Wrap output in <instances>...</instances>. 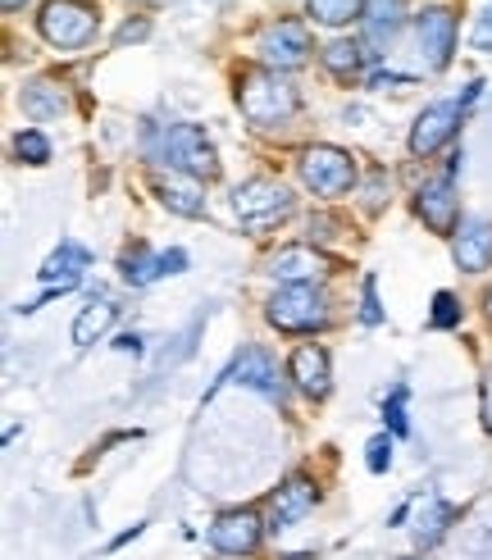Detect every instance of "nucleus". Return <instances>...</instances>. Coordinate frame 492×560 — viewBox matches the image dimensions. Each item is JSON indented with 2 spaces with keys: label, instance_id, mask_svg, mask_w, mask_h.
I'll return each mask as SVG.
<instances>
[{
  "label": "nucleus",
  "instance_id": "1",
  "mask_svg": "<svg viewBox=\"0 0 492 560\" xmlns=\"http://www.w3.org/2000/svg\"><path fill=\"white\" fill-rule=\"evenodd\" d=\"M147 155L169 164L178 174H191V178H214L219 174V155L210 147V137L197 128V124H164L147 137Z\"/></svg>",
  "mask_w": 492,
  "mask_h": 560
},
{
  "label": "nucleus",
  "instance_id": "2",
  "mask_svg": "<svg viewBox=\"0 0 492 560\" xmlns=\"http://www.w3.org/2000/svg\"><path fill=\"white\" fill-rule=\"evenodd\" d=\"M237 105H242V115L251 124L273 128V124H288L301 101H296L292 82H283L273 69H246L237 78Z\"/></svg>",
  "mask_w": 492,
  "mask_h": 560
},
{
  "label": "nucleus",
  "instance_id": "3",
  "mask_svg": "<svg viewBox=\"0 0 492 560\" xmlns=\"http://www.w3.org/2000/svg\"><path fill=\"white\" fill-rule=\"evenodd\" d=\"M96 23H101V14H96V5H87V0H46L42 14H37L42 37L60 50L87 46L96 37Z\"/></svg>",
  "mask_w": 492,
  "mask_h": 560
},
{
  "label": "nucleus",
  "instance_id": "4",
  "mask_svg": "<svg viewBox=\"0 0 492 560\" xmlns=\"http://www.w3.org/2000/svg\"><path fill=\"white\" fill-rule=\"evenodd\" d=\"M233 214L242 219L246 233H265L279 219L292 214V191L283 183H273V178H251V183H242L233 191Z\"/></svg>",
  "mask_w": 492,
  "mask_h": 560
},
{
  "label": "nucleus",
  "instance_id": "5",
  "mask_svg": "<svg viewBox=\"0 0 492 560\" xmlns=\"http://www.w3.org/2000/svg\"><path fill=\"white\" fill-rule=\"evenodd\" d=\"M265 315H269V324L279 332H315V328L328 324V311H324L319 292H311L306 283H301V288H279L269 296Z\"/></svg>",
  "mask_w": 492,
  "mask_h": 560
},
{
  "label": "nucleus",
  "instance_id": "6",
  "mask_svg": "<svg viewBox=\"0 0 492 560\" xmlns=\"http://www.w3.org/2000/svg\"><path fill=\"white\" fill-rule=\"evenodd\" d=\"M301 183L315 196H342L355 183V160L338 147H311L301 155Z\"/></svg>",
  "mask_w": 492,
  "mask_h": 560
},
{
  "label": "nucleus",
  "instance_id": "7",
  "mask_svg": "<svg viewBox=\"0 0 492 560\" xmlns=\"http://www.w3.org/2000/svg\"><path fill=\"white\" fill-rule=\"evenodd\" d=\"M311 33H306V23H296V19H279L273 27H265V37H260V60L265 69L273 73H288V69H301L311 60Z\"/></svg>",
  "mask_w": 492,
  "mask_h": 560
},
{
  "label": "nucleus",
  "instance_id": "8",
  "mask_svg": "<svg viewBox=\"0 0 492 560\" xmlns=\"http://www.w3.org/2000/svg\"><path fill=\"white\" fill-rule=\"evenodd\" d=\"M460 115H465V105H460V101H443V105H429L424 115L415 119V128H410V151H415L420 160H424V155H433V151L443 147L447 137L456 132Z\"/></svg>",
  "mask_w": 492,
  "mask_h": 560
},
{
  "label": "nucleus",
  "instance_id": "9",
  "mask_svg": "<svg viewBox=\"0 0 492 560\" xmlns=\"http://www.w3.org/2000/svg\"><path fill=\"white\" fill-rule=\"evenodd\" d=\"M415 33H420V46H424V60L429 69H447L452 60V50H456V14L443 10V5H429L415 23Z\"/></svg>",
  "mask_w": 492,
  "mask_h": 560
},
{
  "label": "nucleus",
  "instance_id": "10",
  "mask_svg": "<svg viewBox=\"0 0 492 560\" xmlns=\"http://www.w3.org/2000/svg\"><path fill=\"white\" fill-rule=\"evenodd\" d=\"M260 515L256 511H224L210 524V542L224 551V556H246L260 547Z\"/></svg>",
  "mask_w": 492,
  "mask_h": 560
},
{
  "label": "nucleus",
  "instance_id": "11",
  "mask_svg": "<svg viewBox=\"0 0 492 560\" xmlns=\"http://www.w3.org/2000/svg\"><path fill=\"white\" fill-rule=\"evenodd\" d=\"M119 269H124V283L147 288V283H155V278H164V273H183L187 256H183V250H160V256H155V250H147L142 242H137L132 250H124Z\"/></svg>",
  "mask_w": 492,
  "mask_h": 560
},
{
  "label": "nucleus",
  "instance_id": "12",
  "mask_svg": "<svg viewBox=\"0 0 492 560\" xmlns=\"http://www.w3.org/2000/svg\"><path fill=\"white\" fill-rule=\"evenodd\" d=\"M224 378H233V383H242V387H256V392H265V397H273V401H283L279 365H273L269 351H260V347H246V351L233 360V370H229Z\"/></svg>",
  "mask_w": 492,
  "mask_h": 560
},
{
  "label": "nucleus",
  "instance_id": "13",
  "mask_svg": "<svg viewBox=\"0 0 492 560\" xmlns=\"http://www.w3.org/2000/svg\"><path fill=\"white\" fill-rule=\"evenodd\" d=\"M328 269H333V260H328L324 250H315V246H283L279 256L269 260V273L283 278L288 288L311 283V278H319V273H328Z\"/></svg>",
  "mask_w": 492,
  "mask_h": 560
},
{
  "label": "nucleus",
  "instance_id": "14",
  "mask_svg": "<svg viewBox=\"0 0 492 560\" xmlns=\"http://www.w3.org/2000/svg\"><path fill=\"white\" fill-rule=\"evenodd\" d=\"M151 187H155V196H160V201L169 206L174 214H183V219H201V214H206V191H201V183L191 178V174H178V170L155 174Z\"/></svg>",
  "mask_w": 492,
  "mask_h": 560
},
{
  "label": "nucleus",
  "instance_id": "15",
  "mask_svg": "<svg viewBox=\"0 0 492 560\" xmlns=\"http://www.w3.org/2000/svg\"><path fill=\"white\" fill-rule=\"evenodd\" d=\"M82 269H87V250H82L78 242H60V250H55V256L42 265V283H46V296H55V292H69L78 278H82ZM42 296V301H46ZM42 301H33L27 305V311H37ZM23 311V315H27Z\"/></svg>",
  "mask_w": 492,
  "mask_h": 560
},
{
  "label": "nucleus",
  "instance_id": "16",
  "mask_svg": "<svg viewBox=\"0 0 492 560\" xmlns=\"http://www.w3.org/2000/svg\"><path fill=\"white\" fill-rule=\"evenodd\" d=\"M415 210H420V219L429 223L433 233H456V191H452V174L447 178H437V183H429L420 196H415Z\"/></svg>",
  "mask_w": 492,
  "mask_h": 560
},
{
  "label": "nucleus",
  "instance_id": "17",
  "mask_svg": "<svg viewBox=\"0 0 492 560\" xmlns=\"http://www.w3.org/2000/svg\"><path fill=\"white\" fill-rule=\"evenodd\" d=\"M292 378L296 387L306 392V397H328V387H333V374H328V351L306 342L292 351Z\"/></svg>",
  "mask_w": 492,
  "mask_h": 560
},
{
  "label": "nucleus",
  "instance_id": "18",
  "mask_svg": "<svg viewBox=\"0 0 492 560\" xmlns=\"http://www.w3.org/2000/svg\"><path fill=\"white\" fill-rule=\"evenodd\" d=\"M452 250H456V265H460L465 273H483V269L492 265V223L470 219V223H465V229L456 233Z\"/></svg>",
  "mask_w": 492,
  "mask_h": 560
},
{
  "label": "nucleus",
  "instance_id": "19",
  "mask_svg": "<svg viewBox=\"0 0 492 560\" xmlns=\"http://www.w3.org/2000/svg\"><path fill=\"white\" fill-rule=\"evenodd\" d=\"M311 511H315V483L301 479V474H292V479L279 488V497H273V524L269 528H292Z\"/></svg>",
  "mask_w": 492,
  "mask_h": 560
},
{
  "label": "nucleus",
  "instance_id": "20",
  "mask_svg": "<svg viewBox=\"0 0 492 560\" xmlns=\"http://www.w3.org/2000/svg\"><path fill=\"white\" fill-rule=\"evenodd\" d=\"M456 520V511L447 506V501H437V497H424L420 501V520H415V538L424 542V547H433L437 538L447 534V524Z\"/></svg>",
  "mask_w": 492,
  "mask_h": 560
},
{
  "label": "nucleus",
  "instance_id": "21",
  "mask_svg": "<svg viewBox=\"0 0 492 560\" xmlns=\"http://www.w3.org/2000/svg\"><path fill=\"white\" fill-rule=\"evenodd\" d=\"M115 315H119V305H109V301H96V305H87V311L78 315V324H73V342L78 347H92L101 332L115 324Z\"/></svg>",
  "mask_w": 492,
  "mask_h": 560
},
{
  "label": "nucleus",
  "instance_id": "22",
  "mask_svg": "<svg viewBox=\"0 0 492 560\" xmlns=\"http://www.w3.org/2000/svg\"><path fill=\"white\" fill-rule=\"evenodd\" d=\"M23 109L33 119H55V115H65V92L55 88V82H33V88L23 92Z\"/></svg>",
  "mask_w": 492,
  "mask_h": 560
},
{
  "label": "nucleus",
  "instance_id": "23",
  "mask_svg": "<svg viewBox=\"0 0 492 560\" xmlns=\"http://www.w3.org/2000/svg\"><path fill=\"white\" fill-rule=\"evenodd\" d=\"M306 10H311V19H319L328 27H342L365 14V0H306Z\"/></svg>",
  "mask_w": 492,
  "mask_h": 560
},
{
  "label": "nucleus",
  "instance_id": "24",
  "mask_svg": "<svg viewBox=\"0 0 492 560\" xmlns=\"http://www.w3.org/2000/svg\"><path fill=\"white\" fill-rule=\"evenodd\" d=\"M324 65H328V73H333L338 82H351L355 73H361V46H355V42L324 46Z\"/></svg>",
  "mask_w": 492,
  "mask_h": 560
},
{
  "label": "nucleus",
  "instance_id": "25",
  "mask_svg": "<svg viewBox=\"0 0 492 560\" xmlns=\"http://www.w3.org/2000/svg\"><path fill=\"white\" fill-rule=\"evenodd\" d=\"M14 155H19V160H27V164H46V160H50V142H46L42 132L27 128V132H19V137H14Z\"/></svg>",
  "mask_w": 492,
  "mask_h": 560
},
{
  "label": "nucleus",
  "instance_id": "26",
  "mask_svg": "<svg viewBox=\"0 0 492 560\" xmlns=\"http://www.w3.org/2000/svg\"><path fill=\"white\" fill-rule=\"evenodd\" d=\"M401 0H365V19L378 27V33H393L397 19H401Z\"/></svg>",
  "mask_w": 492,
  "mask_h": 560
},
{
  "label": "nucleus",
  "instance_id": "27",
  "mask_svg": "<svg viewBox=\"0 0 492 560\" xmlns=\"http://www.w3.org/2000/svg\"><path fill=\"white\" fill-rule=\"evenodd\" d=\"M456 319H460L456 296H452V292H437V296H433V328H452Z\"/></svg>",
  "mask_w": 492,
  "mask_h": 560
},
{
  "label": "nucleus",
  "instance_id": "28",
  "mask_svg": "<svg viewBox=\"0 0 492 560\" xmlns=\"http://www.w3.org/2000/svg\"><path fill=\"white\" fill-rule=\"evenodd\" d=\"M383 419L393 424V433H397V438L406 433V387H397V392H393V401L383 406Z\"/></svg>",
  "mask_w": 492,
  "mask_h": 560
},
{
  "label": "nucleus",
  "instance_id": "29",
  "mask_svg": "<svg viewBox=\"0 0 492 560\" xmlns=\"http://www.w3.org/2000/svg\"><path fill=\"white\" fill-rule=\"evenodd\" d=\"M365 460H370V469H374V474H383V469H388V465H393V438H388V433H383V438H374V442H370V456H365Z\"/></svg>",
  "mask_w": 492,
  "mask_h": 560
},
{
  "label": "nucleus",
  "instance_id": "30",
  "mask_svg": "<svg viewBox=\"0 0 492 560\" xmlns=\"http://www.w3.org/2000/svg\"><path fill=\"white\" fill-rule=\"evenodd\" d=\"M365 324H378L383 311H378V292H374V278H365V311H361Z\"/></svg>",
  "mask_w": 492,
  "mask_h": 560
},
{
  "label": "nucleus",
  "instance_id": "31",
  "mask_svg": "<svg viewBox=\"0 0 492 560\" xmlns=\"http://www.w3.org/2000/svg\"><path fill=\"white\" fill-rule=\"evenodd\" d=\"M470 42H475L479 50H488V46H492V5L483 10V19H479V27H475V37H470Z\"/></svg>",
  "mask_w": 492,
  "mask_h": 560
},
{
  "label": "nucleus",
  "instance_id": "32",
  "mask_svg": "<svg viewBox=\"0 0 492 560\" xmlns=\"http://www.w3.org/2000/svg\"><path fill=\"white\" fill-rule=\"evenodd\" d=\"M137 37H147V23L137 19V23H124L119 27V46H128V42H137Z\"/></svg>",
  "mask_w": 492,
  "mask_h": 560
},
{
  "label": "nucleus",
  "instance_id": "33",
  "mask_svg": "<svg viewBox=\"0 0 492 560\" xmlns=\"http://www.w3.org/2000/svg\"><path fill=\"white\" fill-rule=\"evenodd\" d=\"M483 415H488V429H492V374L483 378Z\"/></svg>",
  "mask_w": 492,
  "mask_h": 560
},
{
  "label": "nucleus",
  "instance_id": "34",
  "mask_svg": "<svg viewBox=\"0 0 492 560\" xmlns=\"http://www.w3.org/2000/svg\"><path fill=\"white\" fill-rule=\"evenodd\" d=\"M137 347H142V338H132V332H124V338H119V351H137Z\"/></svg>",
  "mask_w": 492,
  "mask_h": 560
},
{
  "label": "nucleus",
  "instance_id": "35",
  "mask_svg": "<svg viewBox=\"0 0 492 560\" xmlns=\"http://www.w3.org/2000/svg\"><path fill=\"white\" fill-rule=\"evenodd\" d=\"M19 5H23V0H0V10H5V14H14Z\"/></svg>",
  "mask_w": 492,
  "mask_h": 560
},
{
  "label": "nucleus",
  "instance_id": "36",
  "mask_svg": "<svg viewBox=\"0 0 492 560\" xmlns=\"http://www.w3.org/2000/svg\"><path fill=\"white\" fill-rule=\"evenodd\" d=\"M483 305H488V319H492V288H488V296H483Z\"/></svg>",
  "mask_w": 492,
  "mask_h": 560
}]
</instances>
